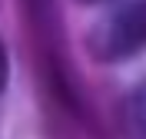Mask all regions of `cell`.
<instances>
[{"instance_id":"cell-1","label":"cell","mask_w":146,"mask_h":139,"mask_svg":"<svg viewBox=\"0 0 146 139\" xmlns=\"http://www.w3.org/2000/svg\"><path fill=\"white\" fill-rule=\"evenodd\" d=\"M93 53L116 63V60H129L146 50V0H129L113 13L110 20H103L96 33L90 37Z\"/></svg>"},{"instance_id":"cell-2","label":"cell","mask_w":146,"mask_h":139,"mask_svg":"<svg viewBox=\"0 0 146 139\" xmlns=\"http://www.w3.org/2000/svg\"><path fill=\"white\" fill-rule=\"evenodd\" d=\"M123 132L126 139H146V80L123 103Z\"/></svg>"},{"instance_id":"cell-3","label":"cell","mask_w":146,"mask_h":139,"mask_svg":"<svg viewBox=\"0 0 146 139\" xmlns=\"http://www.w3.org/2000/svg\"><path fill=\"white\" fill-rule=\"evenodd\" d=\"M7 76H10V63H7V50H3V43H0V93H3V86H7Z\"/></svg>"},{"instance_id":"cell-4","label":"cell","mask_w":146,"mask_h":139,"mask_svg":"<svg viewBox=\"0 0 146 139\" xmlns=\"http://www.w3.org/2000/svg\"><path fill=\"white\" fill-rule=\"evenodd\" d=\"M83 3H100V0H83Z\"/></svg>"}]
</instances>
